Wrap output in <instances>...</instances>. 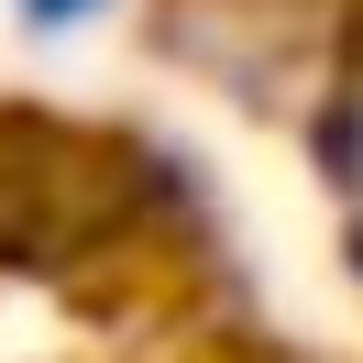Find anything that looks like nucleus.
<instances>
[{
    "label": "nucleus",
    "instance_id": "f257e3e1",
    "mask_svg": "<svg viewBox=\"0 0 363 363\" xmlns=\"http://www.w3.org/2000/svg\"><path fill=\"white\" fill-rule=\"evenodd\" d=\"M11 11H23L33 33H77V23H99L111 0H11Z\"/></svg>",
    "mask_w": 363,
    "mask_h": 363
}]
</instances>
